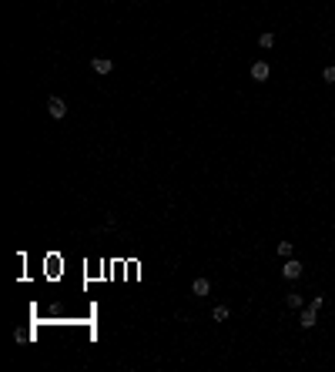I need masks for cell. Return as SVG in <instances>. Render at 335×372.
<instances>
[{"instance_id":"4","label":"cell","mask_w":335,"mask_h":372,"mask_svg":"<svg viewBox=\"0 0 335 372\" xmlns=\"http://www.w3.org/2000/svg\"><path fill=\"white\" fill-rule=\"evenodd\" d=\"M111 67H114L111 57H94V60H91V71H94V74H111Z\"/></svg>"},{"instance_id":"11","label":"cell","mask_w":335,"mask_h":372,"mask_svg":"<svg viewBox=\"0 0 335 372\" xmlns=\"http://www.w3.org/2000/svg\"><path fill=\"white\" fill-rule=\"evenodd\" d=\"M322 81H325V84H335V67H325V71H322Z\"/></svg>"},{"instance_id":"8","label":"cell","mask_w":335,"mask_h":372,"mask_svg":"<svg viewBox=\"0 0 335 372\" xmlns=\"http://www.w3.org/2000/svg\"><path fill=\"white\" fill-rule=\"evenodd\" d=\"M279 255L281 258H292V242H279Z\"/></svg>"},{"instance_id":"3","label":"cell","mask_w":335,"mask_h":372,"mask_svg":"<svg viewBox=\"0 0 335 372\" xmlns=\"http://www.w3.org/2000/svg\"><path fill=\"white\" fill-rule=\"evenodd\" d=\"M47 114H51V117H64V114H67V104H64L60 97H47Z\"/></svg>"},{"instance_id":"5","label":"cell","mask_w":335,"mask_h":372,"mask_svg":"<svg viewBox=\"0 0 335 372\" xmlns=\"http://www.w3.org/2000/svg\"><path fill=\"white\" fill-rule=\"evenodd\" d=\"M268 74H272V67H268L265 60H255V64H251V77H255V81H268Z\"/></svg>"},{"instance_id":"6","label":"cell","mask_w":335,"mask_h":372,"mask_svg":"<svg viewBox=\"0 0 335 372\" xmlns=\"http://www.w3.org/2000/svg\"><path fill=\"white\" fill-rule=\"evenodd\" d=\"M191 292H195L198 298H205L208 292H211V282H208L205 275H201V279H195V282H191Z\"/></svg>"},{"instance_id":"1","label":"cell","mask_w":335,"mask_h":372,"mask_svg":"<svg viewBox=\"0 0 335 372\" xmlns=\"http://www.w3.org/2000/svg\"><path fill=\"white\" fill-rule=\"evenodd\" d=\"M302 272H305V265H302V261H298V258H285V265H281V279H285V282L298 279Z\"/></svg>"},{"instance_id":"7","label":"cell","mask_w":335,"mask_h":372,"mask_svg":"<svg viewBox=\"0 0 335 372\" xmlns=\"http://www.w3.org/2000/svg\"><path fill=\"white\" fill-rule=\"evenodd\" d=\"M258 47H265V51H268V47H275V34H268V30H265V34H258Z\"/></svg>"},{"instance_id":"10","label":"cell","mask_w":335,"mask_h":372,"mask_svg":"<svg viewBox=\"0 0 335 372\" xmlns=\"http://www.w3.org/2000/svg\"><path fill=\"white\" fill-rule=\"evenodd\" d=\"M285 302H288V309H298V305H302V295H295V292H288V298H285Z\"/></svg>"},{"instance_id":"9","label":"cell","mask_w":335,"mask_h":372,"mask_svg":"<svg viewBox=\"0 0 335 372\" xmlns=\"http://www.w3.org/2000/svg\"><path fill=\"white\" fill-rule=\"evenodd\" d=\"M211 318H215V322H224V318H228V309H224V305H218V309L211 312Z\"/></svg>"},{"instance_id":"2","label":"cell","mask_w":335,"mask_h":372,"mask_svg":"<svg viewBox=\"0 0 335 372\" xmlns=\"http://www.w3.org/2000/svg\"><path fill=\"white\" fill-rule=\"evenodd\" d=\"M315 322H318V309L308 305V309L302 312V318H298V325H302V329H315Z\"/></svg>"}]
</instances>
